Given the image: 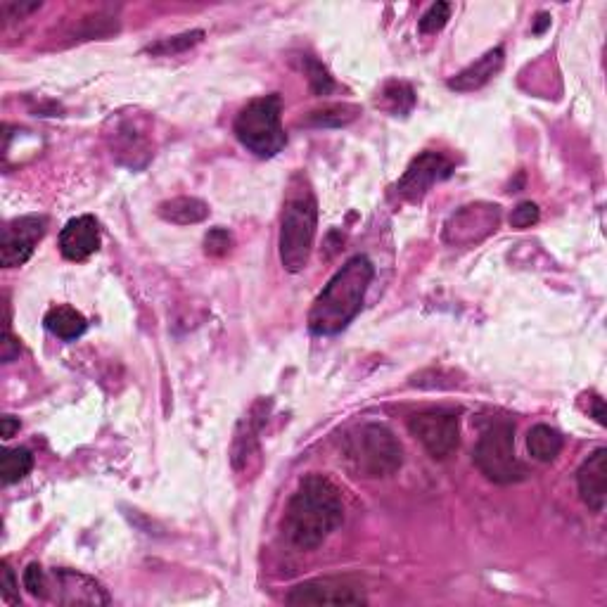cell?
Here are the masks:
<instances>
[{"label": "cell", "mask_w": 607, "mask_h": 607, "mask_svg": "<svg viewBox=\"0 0 607 607\" xmlns=\"http://www.w3.org/2000/svg\"><path fill=\"white\" fill-rule=\"evenodd\" d=\"M342 494L328 477L306 475L287 503L283 532L292 546L313 551L342 525Z\"/></svg>", "instance_id": "cell-1"}, {"label": "cell", "mask_w": 607, "mask_h": 607, "mask_svg": "<svg viewBox=\"0 0 607 607\" xmlns=\"http://www.w3.org/2000/svg\"><path fill=\"white\" fill-rule=\"evenodd\" d=\"M375 278V266L368 257H351L332 276L309 311V330L313 335H337L359 316L363 299Z\"/></svg>", "instance_id": "cell-2"}, {"label": "cell", "mask_w": 607, "mask_h": 607, "mask_svg": "<svg viewBox=\"0 0 607 607\" xmlns=\"http://www.w3.org/2000/svg\"><path fill=\"white\" fill-rule=\"evenodd\" d=\"M318 226V204L304 178H295L280 219V261L285 271L299 273L309 264Z\"/></svg>", "instance_id": "cell-3"}, {"label": "cell", "mask_w": 607, "mask_h": 607, "mask_svg": "<svg viewBox=\"0 0 607 607\" xmlns=\"http://www.w3.org/2000/svg\"><path fill=\"white\" fill-rule=\"evenodd\" d=\"M342 458L356 477L380 479L399 472L404 449L389 427L366 423L344 434Z\"/></svg>", "instance_id": "cell-4"}, {"label": "cell", "mask_w": 607, "mask_h": 607, "mask_svg": "<svg viewBox=\"0 0 607 607\" xmlns=\"http://www.w3.org/2000/svg\"><path fill=\"white\" fill-rule=\"evenodd\" d=\"M283 114V102L280 95H264L242 107V112L235 119V136L249 152L261 159L276 157L287 145V136L280 124Z\"/></svg>", "instance_id": "cell-5"}, {"label": "cell", "mask_w": 607, "mask_h": 607, "mask_svg": "<svg viewBox=\"0 0 607 607\" xmlns=\"http://www.w3.org/2000/svg\"><path fill=\"white\" fill-rule=\"evenodd\" d=\"M472 458L479 472L496 484H515L527 477L525 463L515 453V425L506 420L482 432Z\"/></svg>", "instance_id": "cell-6"}, {"label": "cell", "mask_w": 607, "mask_h": 607, "mask_svg": "<svg viewBox=\"0 0 607 607\" xmlns=\"http://www.w3.org/2000/svg\"><path fill=\"white\" fill-rule=\"evenodd\" d=\"M290 605H366L359 581L349 577H318L304 581L287 593Z\"/></svg>", "instance_id": "cell-7"}, {"label": "cell", "mask_w": 607, "mask_h": 607, "mask_svg": "<svg viewBox=\"0 0 607 607\" xmlns=\"http://www.w3.org/2000/svg\"><path fill=\"white\" fill-rule=\"evenodd\" d=\"M408 430L432 458H449L460 444V420L458 415L446 411H425L413 415Z\"/></svg>", "instance_id": "cell-8"}, {"label": "cell", "mask_w": 607, "mask_h": 607, "mask_svg": "<svg viewBox=\"0 0 607 607\" xmlns=\"http://www.w3.org/2000/svg\"><path fill=\"white\" fill-rule=\"evenodd\" d=\"M498 223H501V207H498V204H468V207L458 209V212L446 221L444 240L449 242V245H475V242L496 233Z\"/></svg>", "instance_id": "cell-9"}, {"label": "cell", "mask_w": 607, "mask_h": 607, "mask_svg": "<svg viewBox=\"0 0 607 607\" xmlns=\"http://www.w3.org/2000/svg\"><path fill=\"white\" fill-rule=\"evenodd\" d=\"M46 228L48 219L38 214L22 216V219L5 223L3 242H0V264L5 268L27 264L36 245L46 235Z\"/></svg>", "instance_id": "cell-10"}, {"label": "cell", "mask_w": 607, "mask_h": 607, "mask_svg": "<svg viewBox=\"0 0 607 607\" xmlns=\"http://www.w3.org/2000/svg\"><path fill=\"white\" fill-rule=\"evenodd\" d=\"M453 174V162L442 152H423L408 164L406 174L396 183V193L406 202H420L434 183H442Z\"/></svg>", "instance_id": "cell-11"}, {"label": "cell", "mask_w": 607, "mask_h": 607, "mask_svg": "<svg viewBox=\"0 0 607 607\" xmlns=\"http://www.w3.org/2000/svg\"><path fill=\"white\" fill-rule=\"evenodd\" d=\"M581 501L593 513H603L607 503V449H596L577 472Z\"/></svg>", "instance_id": "cell-12"}, {"label": "cell", "mask_w": 607, "mask_h": 607, "mask_svg": "<svg viewBox=\"0 0 607 607\" xmlns=\"http://www.w3.org/2000/svg\"><path fill=\"white\" fill-rule=\"evenodd\" d=\"M55 600L62 605H107L110 596L91 577L72 570H55Z\"/></svg>", "instance_id": "cell-13"}, {"label": "cell", "mask_w": 607, "mask_h": 607, "mask_svg": "<svg viewBox=\"0 0 607 607\" xmlns=\"http://www.w3.org/2000/svg\"><path fill=\"white\" fill-rule=\"evenodd\" d=\"M100 247V226L93 216H76L62 228L60 252L69 261H86Z\"/></svg>", "instance_id": "cell-14"}, {"label": "cell", "mask_w": 607, "mask_h": 607, "mask_svg": "<svg viewBox=\"0 0 607 607\" xmlns=\"http://www.w3.org/2000/svg\"><path fill=\"white\" fill-rule=\"evenodd\" d=\"M503 60H506V50L494 48L489 53H484L477 62H472L470 67H465L463 72H458L453 79H449V88L458 93H470L482 88L484 83H489L494 76L501 72Z\"/></svg>", "instance_id": "cell-15"}, {"label": "cell", "mask_w": 607, "mask_h": 607, "mask_svg": "<svg viewBox=\"0 0 607 607\" xmlns=\"http://www.w3.org/2000/svg\"><path fill=\"white\" fill-rule=\"evenodd\" d=\"M157 214L164 221L176 223V226H190V223H202L209 216V204L197 200V197H174L159 204Z\"/></svg>", "instance_id": "cell-16"}, {"label": "cell", "mask_w": 607, "mask_h": 607, "mask_svg": "<svg viewBox=\"0 0 607 607\" xmlns=\"http://www.w3.org/2000/svg\"><path fill=\"white\" fill-rule=\"evenodd\" d=\"M43 323H46V328L53 332L55 337H60V340L65 342L79 340L83 332L88 330L86 316L72 309V306H55V309L46 313Z\"/></svg>", "instance_id": "cell-17"}, {"label": "cell", "mask_w": 607, "mask_h": 607, "mask_svg": "<svg viewBox=\"0 0 607 607\" xmlns=\"http://www.w3.org/2000/svg\"><path fill=\"white\" fill-rule=\"evenodd\" d=\"M527 449L532 453V458L541 460V463H551L560 456L562 451V437L558 430L548 425H536L529 430L527 437Z\"/></svg>", "instance_id": "cell-18"}, {"label": "cell", "mask_w": 607, "mask_h": 607, "mask_svg": "<svg viewBox=\"0 0 607 607\" xmlns=\"http://www.w3.org/2000/svg\"><path fill=\"white\" fill-rule=\"evenodd\" d=\"M34 468V456L27 449H8L0 458V475H3V484H15L24 479Z\"/></svg>", "instance_id": "cell-19"}, {"label": "cell", "mask_w": 607, "mask_h": 607, "mask_svg": "<svg viewBox=\"0 0 607 607\" xmlns=\"http://www.w3.org/2000/svg\"><path fill=\"white\" fill-rule=\"evenodd\" d=\"M359 114V107L354 105H330L325 110L311 112V117L306 119V124L313 126H344L349 124L351 119H356Z\"/></svg>", "instance_id": "cell-20"}, {"label": "cell", "mask_w": 607, "mask_h": 607, "mask_svg": "<svg viewBox=\"0 0 607 607\" xmlns=\"http://www.w3.org/2000/svg\"><path fill=\"white\" fill-rule=\"evenodd\" d=\"M204 38V31H188V34H181V36H174V38H164V41L155 43V46H148V53L150 55H176V53H185L188 48L197 46Z\"/></svg>", "instance_id": "cell-21"}, {"label": "cell", "mask_w": 607, "mask_h": 607, "mask_svg": "<svg viewBox=\"0 0 607 607\" xmlns=\"http://www.w3.org/2000/svg\"><path fill=\"white\" fill-rule=\"evenodd\" d=\"M382 100H385V105L394 114H406L413 110L415 95H413V88L408 86V83L394 81V83H389L385 91H382Z\"/></svg>", "instance_id": "cell-22"}, {"label": "cell", "mask_w": 607, "mask_h": 607, "mask_svg": "<svg viewBox=\"0 0 607 607\" xmlns=\"http://www.w3.org/2000/svg\"><path fill=\"white\" fill-rule=\"evenodd\" d=\"M304 72H306V76H309L311 91L316 95H328L332 88H335V83H332V76L328 74V69H325L321 62L316 60V57H311V55L304 57Z\"/></svg>", "instance_id": "cell-23"}, {"label": "cell", "mask_w": 607, "mask_h": 607, "mask_svg": "<svg viewBox=\"0 0 607 607\" xmlns=\"http://www.w3.org/2000/svg\"><path fill=\"white\" fill-rule=\"evenodd\" d=\"M449 17H451V5L444 3V0H439V3H434L432 8L425 12L418 27L423 34H437V31H442L446 27Z\"/></svg>", "instance_id": "cell-24"}, {"label": "cell", "mask_w": 607, "mask_h": 607, "mask_svg": "<svg viewBox=\"0 0 607 607\" xmlns=\"http://www.w3.org/2000/svg\"><path fill=\"white\" fill-rule=\"evenodd\" d=\"M24 589H27L31 596L46 598L48 577H46V572H43V567L38 565V562H31L27 570H24Z\"/></svg>", "instance_id": "cell-25"}, {"label": "cell", "mask_w": 607, "mask_h": 607, "mask_svg": "<svg viewBox=\"0 0 607 607\" xmlns=\"http://www.w3.org/2000/svg\"><path fill=\"white\" fill-rule=\"evenodd\" d=\"M230 245H233V238H230L226 228H212L204 238V252L209 257H223V254H228Z\"/></svg>", "instance_id": "cell-26"}, {"label": "cell", "mask_w": 607, "mask_h": 607, "mask_svg": "<svg viewBox=\"0 0 607 607\" xmlns=\"http://www.w3.org/2000/svg\"><path fill=\"white\" fill-rule=\"evenodd\" d=\"M536 221H539V207H536L534 202L517 204V207L513 209V214H510V226L517 230L532 228Z\"/></svg>", "instance_id": "cell-27"}, {"label": "cell", "mask_w": 607, "mask_h": 607, "mask_svg": "<svg viewBox=\"0 0 607 607\" xmlns=\"http://www.w3.org/2000/svg\"><path fill=\"white\" fill-rule=\"evenodd\" d=\"M0 586H3V589H0V596H3L5 603L17 605L19 603V586H17V579H15V574H12L8 562L3 565V584Z\"/></svg>", "instance_id": "cell-28"}, {"label": "cell", "mask_w": 607, "mask_h": 607, "mask_svg": "<svg viewBox=\"0 0 607 607\" xmlns=\"http://www.w3.org/2000/svg\"><path fill=\"white\" fill-rule=\"evenodd\" d=\"M0 430H3V439H12L15 432H19V420L12 418V415H5V418L0 420Z\"/></svg>", "instance_id": "cell-29"}, {"label": "cell", "mask_w": 607, "mask_h": 607, "mask_svg": "<svg viewBox=\"0 0 607 607\" xmlns=\"http://www.w3.org/2000/svg\"><path fill=\"white\" fill-rule=\"evenodd\" d=\"M536 19H539V22H536V27H534V34H541V31H543V29H546V27H551V17H548V15H546V12H541V15H539V17H536Z\"/></svg>", "instance_id": "cell-30"}]
</instances>
